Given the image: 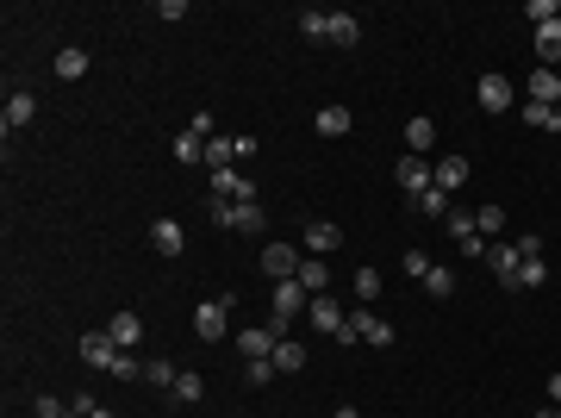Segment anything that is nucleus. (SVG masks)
Segmentation results:
<instances>
[{
    "label": "nucleus",
    "mask_w": 561,
    "mask_h": 418,
    "mask_svg": "<svg viewBox=\"0 0 561 418\" xmlns=\"http://www.w3.org/2000/svg\"><path fill=\"white\" fill-rule=\"evenodd\" d=\"M269 362H275V375H293V369H306V344H293V337H280V344H275V356H269Z\"/></svg>",
    "instance_id": "nucleus-25"
},
{
    "label": "nucleus",
    "mask_w": 561,
    "mask_h": 418,
    "mask_svg": "<svg viewBox=\"0 0 561 418\" xmlns=\"http://www.w3.org/2000/svg\"><path fill=\"white\" fill-rule=\"evenodd\" d=\"M306 306H312V293L299 287V275H293V281H275V306H269V325H275L280 337H287V325H293V318H299Z\"/></svg>",
    "instance_id": "nucleus-2"
},
{
    "label": "nucleus",
    "mask_w": 561,
    "mask_h": 418,
    "mask_svg": "<svg viewBox=\"0 0 561 418\" xmlns=\"http://www.w3.org/2000/svg\"><path fill=\"white\" fill-rule=\"evenodd\" d=\"M200 394H206V381H200L194 369H181V375H175V388H168V400H175V406H200Z\"/></svg>",
    "instance_id": "nucleus-22"
},
{
    "label": "nucleus",
    "mask_w": 561,
    "mask_h": 418,
    "mask_svg": "<svg viewBox=\"0 0 561 418\" xmlns=\"http://www.w3.org/2000/svg\"><path fill=\"white\" fill-rule=\"evenodd\" d=\"M82 418H119V413H113V406H100V400H94V406H88V413H82Z\"/></svg>",
    "instance_id": "nucleus-39"
},
{
    "label": "nucleus",
    "mask_w": 561,
    "mask_h": 418,
    "mask_svg": "<svg viewBox=\"0 0 561 418\" xmlns=\"http://www.w3.org/2000/svg\"><path fill=\"white\" fill-rule=\"evenodd\" d=\"M537 57H543V69H556V63H561V19L537 25Z\"/></svg>",
    "instance_id": "nucleus-23"
},
{
    "label": "nucleus",
    "mask_w": 561,
    "mask_h": 418,
    "mask_svg": "<svg viewBox=\"0 0 561 418\" xmlns=\"http://www.w3.org/2000/svg\"><path fill=\"white\" fill-rule=\"evenodd\" d=\"M150 250H156V257H181V250H187V231H181L175 219H156V225H150Z\"/></svg>",
    "instance_id": "nucleus-13"
},
{
    "label": "nucleus",
    "mask_w": 561,
    "mask_h": 418,
    "mask_svg": "<svg viewBox=\"0 0 561 418\" xmlns=\"http://www.w3.org/2000/svg\"><path fill=\"white\" fill-rule=\"evenodd\" d=\"M524 100H543V107H561V69H537L531 75V94Z\"/></svg>",
    "instance_id": "nucleus-18"
},
{
    "label": "nucleus",
    "mask_w": 561,
    "mask_h": 418,
    "mask_svg": "<svg viewBox=\"0 0 561 418\" xmlns=\"http://www.w3.org/2000/svg\"><path fill=\"white\" fill-rule=\"evenodd\" d=\"M225 231H263V200H231V219H225Z\"/></svg>",
    "instance_id": "nucleus-16"
},
{
    "label": "nucleus",
    "mask_w": 561,
    "mask_h": 418,
    "mask_svg": "<svg viewBox=\"0 0 561 418\" xmlns=\"http://www.w3.org/2000/svg\"><path fill=\"white\" fill-rule=\"evenodd\" d=\"M474 100H480V113H512V82L499 69H487L480 88H474Z\"/></svg>",
    "instance_id": "nucleus-4"
},
{
    "label": "nucleus",
    "mask_w": 561,
    "mask_h": 418,
    "mask_svg": "<svg viewBox=\"0 0 561 418\" xmlns=\"http://www.w3.org/2000/svg\"><path fill=\"white\" fill-rule=\"evenodd\" d=\"M331 418H362V413H356V406H337V413H331Z\"/></svg>",
    "instance_id": "nucleus-41"
},
{
    "label": "nucleus",
    "mask_w": 561,
    "mask_h": 418,
    "mask_svg": "<svg viewBox=\"0 0 561 418\" xmlns=\"http://www.w3.org/2000/svg\"><path fill=\"white\" fill-rule=\"evenodd\" d=\"M306 318H312V331H324V337H337V331L350 325V312H343V306H337L331 293H318V300L306 306Z\"/></svg>",
    "instance_id": "nucleus-9"
},
{
    "label": "nucleus",
    "mask_w": 561,
    "mask_h": 418,
    "mask_svg": "<svg viewBox=\"0 0 561 418\" xmlns=\"http://www.w3.org/2000/svg\"><path fill=\"white\" fill-rule=\"evenodd\" d=\"M430 175H436V187H443V194H455V187L468 181V156L455 150V156H443V162H430Z\"/></svg>",
    "instance_id": "nucleus-15"
},
{
    "label": "nucleus",
    "mask_w": 561,
    "mask_h": 418,
    "mask_svg": "<svg viewBox=\"0 0 561 418\" xmlns=\"http://www.w3.org/2000/svg\"><path fill=\"white\" fill-rule=\"evenodd\" d=\"M299 287H306L312 300H318V293L331 287V269H324V257H306V263H299Z\"/></svg>",
    "instance_id": "nucleus-24"
},
{
    "label": "nucleus",
    "mask_w": 561,
    "mask_h": 418,
    "mask_svg": "<svg viewBox=\"0 0 561 418\" xmlns=\"http://www.w3.org/2000/svg\"><path fill=\"white\" fill-rule=\"evenodd\" d=\"M231 306H237V293L200 300V306H194V337H200V344H219V337L231 331Z\"/></svg>",
    "instance_id": "nucleus-1"
},
{
    "label": "nucleus",
    "mask_w": 561,
    "mask_h": 418,
    "mask_svg": "<svg viewBox=\"0 0 561 418\" xmlns=\"http://www.w3.org/2000/svg\"><path fill=\"white\" fill-rule=\"evenodd\" d=\"M331 250H343V225H331V219H306V257H331Z\"/></svg>",
    "instance_id": "nucleus-8"
},
{
    "label": "nucleus",
    "mask_w": 561,
    "mask_h": 418,
    "mask_svg": "<svg viewBox=\"0 0 561 418\" xmlns=\"http://www.w3.org/2000/svg\"><path fill=\"white\" fill-rule=\"evenodd\" d=\"M231 162H237V138H225V132L206 138V169H231Z\"/></svg>",
    "instance_id": "nucleus-27"
},
{
    "label": "nucleus",
    "mask_w": 561,
    "mask_h": 418,
    "mask_svg": "<svg viewBox=\"0 0 561 418\" xmlns=\"http://www.w3.org/2000/svg\"><path fill=\"white\" fill-rule=\"evenodd\" d=\"M82 75H88V50H82V44L56 50V82H82Z\"/></svg>",
    "instance_id": "nucleus-21"
},
{
    "label": "nucleus",
    "mask_w": 561,
    "mask_h": 418,
    "mask_svg": "<svg viewBox=\"0 0 561 418\" xmlns=\"http://www.w3.org/2000/svg\"><path fill=\"white\" fill-rule=\"evenodd\" d=\"M531 418H561V406H543V413H531Z\"/></svg>",
    "instance_id": "nucleus-42"
},
{
    "label": "nucleus",
    "mask_w": 561,
    "mask_h": 418,
    "mask_svg": "<svg viewBox=\"0 0 561 418\" xmlns=\"http://www.w3.org/2000/svg\"><path fill=\"white\" fill-rule=\"evenodd\" d=\"M82 362H88V369H100V375H113V362H119V344H113L107 331H88V337H82Z\"/></svg>",
    "instance_id": "nucleus-10"
},
{
    "label": "nucleus",
    "mask_w": 561,
    "mask_h": 418,
    "mask_svg": "<svg viewBox=\"0 0 561 418\" xmlns=\"http://www.w3.org/2000/svg\"><path fill=\"white\" fill-rule=\"evenodd\" d=\"M175 375H181V369H175V362H168V356H156V362H150V369H143V381H150V388H156V394H168V388H175Z\"/></svg>",
    "instance_id": "nucleus-30"
},
{
    "label": "nucleus",
    "mask_w": 561,
    "mask_h": 418,
    "mask_svg": "<svg viewBox=\"0 0 561 418\" xmlns=\"http://www.w3.org/2000/svg\"><path fill=\"white\" fill-rule=\"evenodd\" d=\"M393 181H400V187H406L412 200H419L424 187H436V175H430V162H424V156H412V150L400 156V169H393Z\"/></svg>",
    "instance_id": "nucleus-6"
},
{
    "label": "nucleus",
    "mask_w": 561,
    "mask_h": 418,
    "mask_svg": "<svg viewBox=\"0 0 561 418\" xmlns=\"http://www.w3.org/2000/svg\"><path fill=\"white\" fill-rule=\"evenodd\" d=\"M430 269H436V263H430L424 250H406V275H412V281H424V275H430Z\"/></svg>",
    "instance_id": "nucleus-37"
},
{
    "label": "nucleus",
    "mask_w": 561,
    "mask_h": 418,
    "mask_svg": "<svg viewBox=\"0 0 561 418\" xmlns=\"http://www.w3.org/2000/svg\"><path fill=\"white\" fill-rule=\"evenodd\" d=\"M299 263H306V257H299L293 244H263V275L269 281H293L299 275Z\"/></svg>",
    "instance_id": "nucleus-5"
},
{
    "label": "nucleus",
    "mask_w": 561,
    "mask_h": 418,
    "mask_svg": "<svg viewBox=\"0 0 561 418\" xmlns=\"http://www.w3.org/2000/svg\"><path fill=\"white\" fill-rule=\"evenodd\" d=\"M275 344H280V331L269 325V318L237 331V356H244V362H269V356H275Z\"/></svg>",
    "instance_id": "nucleus-3"
},
{
    "label": "nucleus",
    "mask_w": 561,
    "mask_h": 418,
    "mask_svg": "<svg viewBox=\"0 0 561 418\" xmlns=\"http://www.w3.org/2000/svg\"><path fill=\"white\" fill-rule=\"evenodd\" d=\"M549 281V263H524V275H518V287H543Z\"/></svg>",
    "instance_id": "nucleus-38"
},
{
    "label": "nucleus",
    "mask_w": 561,
    "mask_h": 418,
    "mask_svg": "<svg viewBox=\"0 0 561 418\" xmlns=\"http://www.w3.org/2000/svg\"><path fill=\"white\" fill-rule=\"evenodd\" d=\"M212 194L219 200H256V187H250V175L231 162V169H212Z\"/></svg>",
    "instance_id": "nucleus-12"
},
{
    "label": "nucleus",
    "mask_w": 561,
    "mask_h": 418,
    "mask_svg": "<svg viewBox=\"0 0 561 418\" xmlns=\"http://www.w3.org/2000/svg\"><path fill=\"white\" fill-rule=\"evenodd\" d=\"M487 263H493V275H499V287H505V293H512V287H518V275H524L518 244H493V250H487Z\"/></svg>",
    "instance_id": "nucleus-11"
},
{
    "label": "nucleus",
    "mask_w": 561,
    "mask_h": 418,
    "mask_svg": "<svg viewBox=\"0 0 561 418\" xmlns=\"http://www.w3.org/2000/svg\"><path fill=\"white\" fill-rule=\"evenodd\" d=\"M449 206H455V200H449L443 187H424V194H419V213H424V219H449Z\"/></svg>",
    "instance_id": "nucleus-31"
},
{
    "label": "nucleus",
    "mask_w": 561,
    "mask_h": 418,
    "mask_svg": "<svg viewBox=\"0 0 561 418\" xmlns=\"http://www.w3.org/2000/svg\"><path fill=\"white\" fill-rule=\"evenodd\" d=\"M244 381H250V388H269V381H275V362H244Z\"/></svg>",
    "instance_id": "nucleus-36"
},
{
    "label": "nucleus",
    "mask_w": 561,
    "mask_h": 418,
    "mask_svg": "<svg viewBox=\"0 0 561 418\" xmlns=\"http://www.w3.org/2000/svg\"><path fill=\"white\" fill-rule=\"evenodd\" d=\"M63 418H82V413H63Z\"/></svg>",
    "instance_id": "nucleus-43"
},
{
    "label": "nucleus",
    "mask_w": 561,
    "mask_h": 418,
    "mask_svg": "<svg viewBox=\"0 0 561 418\" xmlns=\"http://www.w3.org/2000/svg\"><path fill=\"white\" fill-rule=\"evenodd\" d=\"M175 162H206V138L200 132H181L175 138Z\"/></svg>",
    "instance_id": "nucleus-32"
},
{
    "label": "nucleus",
    "mask_w": 561,
    "mask_h": 418,
    "mask_svg": "<svg viewBox=\"0 0 561 418\" xmlns=\"http://www.w3.org/2000/svg\"><path fill=\"white\" fill-rule=\"evenodd\" d=\"M375 293H381V275H375V269H356V300H362V306H368V300H375Z\"/></svg>",
    "instance_id": "nucleus-35"
},
{
    "label": "nucleus",
    "mask_w": 561,
    "mask_h": 418,
    "mask_svg": "<svg viewBox=\"0 0 561 418\" xmlns=\"http://www.w3.org/2000/svg\"><path fill=\"white\" fill-rule=\"evenodd\" d=\"M31 119H38V100H31L25 88H13V94H6V107H0V132L13 138V132H19V126H31Z\"/></svg>",
    "instance_id": "nucleus-7"
},
{
    "label": "nucleus",
    "mask_w": 561,
    "mask_h": 418,
    "mask_svg": "<svg viewBox=\"0 0 561 418\" xmlns=\"http://www.w3.org/2000/svg\"><path fill=\"white\" fill-rule=\"evenodd\" d=\"M549 406H561V369L549 375Z\"/></svg>",
    "instance_id": "nucleus-40"
},
{
    "label": "nucleus",
    "mask_w": 561,
    "mask_h": 418,
    "mask_svg": "<svg viewBox=\"0 0 561 418\" xmlns=\"http://www.w3.org/2000/svg\"><path fill=\"white\" fill-rule=\"evenodd\" d=\"M518 119H524V126H537V132H561V107H543V100H524V107H518Z\"/></svg>",
    "instance_id": "nucleus-20"
},
{
    "label": "nucleus",
    "mask_w": 561,
    "mask_h": 418,
    "mask_svg": "<svg viewBox=\"0 0 561 418\" xmlns=\"http://www.w3.org/2000/svg\"><path fill=\"white\" fill-rule=\"evenodd\" d=\"M299 31H306L312 44H331V13H318V6H306V13H299Z\"/></svg>",
    "instance_id": "nucleus-28"
},
{
    "label": "nucleus",
    "mask_w": 561,
    "mask_h": 418,
    "mask_svg": "<svg viewBox=\"0 0 561 418\" xmlns=\"http://www.w3.org/2000/svg\"><path fill=\"white\" fill-rule=\"evenodd\" d=\"M424 293H430V300H449V293H455V269H430V275H424Z\"/></svg>",
    "instance_id": "nucleus-33"
},
{
    "label": "nucleus",
    "mask_w": 561,
    "mask_h": 418,
    "mask_svg": "<svg viewBox=\"0 0 561 418\" xmlns=\"http://www.w3.org/2000/svg\"><path fill=\"white\" fill-rule=\"evenodd\" d=\"M107 337H113L119 350H138V337H143V318H138V312H113V325H107Z\"/></svg>",
    "instance_id": "nucleus-17"
},
{
    "label": "nucleus",
    "mask_w": 561,
    "mask_h": 418,
    "mask_svg": "<svg viewBox=\"0 0 561 418\" xmlns=\"http://www.w3.org/2000/svg\"><path fill=\"white\" fill-rule=\"evenodd\" d=\"M143 369H150V362H138L132 350H119V362H113V381H143Z\"/></svg>",
    "instance_id": "nucleus-34"
},
{
    "label": "nucleus",
    "mask_w": 561,
    "mask_h": 418,
    "mask_svg": "<svg viewBox=\"0 0 561 418\" xmlns=\"http://www.w3.org/2000/svg\"><path fill=\"white\" fill-rule=\"evenodd\" d=\"M312 126H318V138H350L356 113H350V107H318V119H312Z\"/></svg>",
    "instance_id": "nucleus-14"
},
{
    "label": "nucleus",
    "mask_w": 561,
    "mask_h": 418,
    "mask_svg": "<svg viewBox=\"0 0 561 418\" xmlns=\"http://www.w3.org/2000/svg\"><path fill=\"white\" fill-rule=\"evenodd\" d=\"M474 231H480V238L493 244V238L505 231V206H480V213H474Z\"/></svg>",
    "instance_id": "nucleus-29"
},
{
    "label": "nucleus",
    "mask_w": 561,
    "mask_h": 418,
    "mask_svg": "<svg viewBox=\"0 0 561 418\" xmlns=\"http://www.w3.org/2000/svg\"><path fill=\"white\" fill-rule=\"evenodd\" d=\"M430 144H436V119H406V150H412V156H424Z\"/></svg>",
    "instance_id": "nucleus-26"
},
{
    "label": "nucleus",
    "mask_w": 561,
    "mask_h": 418,
    "mask_svg": "<svg viewBox=\"0 0 561 418\" xmlns=\"http://www.w3.org/2000/svg\"><path fill=\"white\" fill-rule=\"evenodd\" d=\"M331 44H337V50H356V44H362V19H356V13H331Z\"/></svg>",
    "instance_id": "nucleus-19"
}]
</instances>
